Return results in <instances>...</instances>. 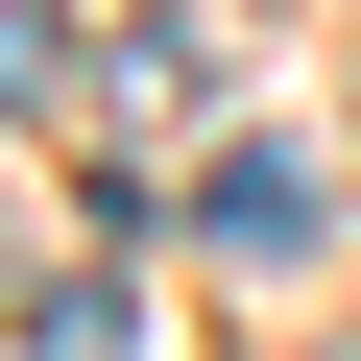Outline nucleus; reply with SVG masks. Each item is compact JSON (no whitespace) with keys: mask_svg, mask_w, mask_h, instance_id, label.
Segmentation results:
<instances>
[{"mask_svg":"<svg viewBox=\"0 0 361 361\" xmlns=\"http://www.w3.org/2000/svg\"><path fill=\"white\" fill-rule=\"evenodd\" d=\"M193 217H217L241 265H289V241H313V169H289V145H217V169H193Z\"/></svg>","mask_w":361,"mask_h":361,"instance_id":"obj_1","label":"nucleus"},{"mask_svg":"<svg viewBox=\"0 0 361 361\" xmlns=\"http://www.w3.org/2000/svg\"><path fill=\"white\" fill-rule=\"evenodd\" d=\"M25 361H145V289H121V265H49V289H25Z\"/></svg>","mask_w":361,"mask_h":361,"instance_id":"obj_2","label":"nucleus"},{"mask_svg":"<svg viewBox=\"0 0 361 361\" xmlns=\"http://www.w3.org/2000/svg\"><path fill=\"white\" fill-rule=\"evenodd\" d=\"M97 97H121V121H193V97H217V25H121Z\"/></svg>","mask_w":361,"mask_h":361,"instance_id":"obj_3","label":"nucleus"}]
</instances>
